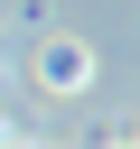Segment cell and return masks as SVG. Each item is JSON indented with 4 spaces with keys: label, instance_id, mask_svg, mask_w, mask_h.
I'll return each instance as SVG.
<instances>
[{
    "label": "cell",
    "instance_id": "cell-1",
    "mask_svg": "<svg viewBox=\"0 0 140 149\" xmlns=\"http://www.w3.org/2000/svg\"><path fill=\"white\" fill-rule=\"evenodd\" d=\"M37 84H47V93H84V84H93V56H84L75 37H56V47L37 56Z\"/></svg>",
    "mask_w": 140,
    "mask_h": 149
}]
</instances>
